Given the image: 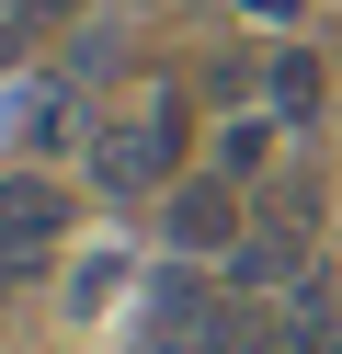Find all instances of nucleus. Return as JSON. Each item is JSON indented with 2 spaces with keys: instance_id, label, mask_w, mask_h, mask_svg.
Masks as SVG:
<instances>
[{
  "instance_id": "nucleus-1",
  "label": "nucleus",
  "mask_w": 342,
  "mask_h": 354,
  "mask_svg": "<svg viewBox=\"0 0 342 354\" xmlns=\"http://www.w3.org/2000/svg\"><path fill=\"white\" fill-rule=\"evenodd\" d=\"M194 160H205V126H194V103H182V80H137V92L103 103V126H91V149H80V183L103 194V206H160Z\"/></svg>"
},
{
  "instance_id": "nucleus-12",
  "label": "nucleus",
  "mask_w": 342,
  "mask_h": 354,
  "mask_svg": "<svg viewBox=\"0 0 342 354\" xmlns=\"http://www.w3.org/2000/svg\"><path fill=\"white\" fill-rule=\"evenodd\" d=\"M0 354H23V343H0Z\"/></svg>"
},
{
  "instance_id": "nucleus-10",
  "label": "nucleus",
  "mask_w": 342,
  "mask_h": 354,
  "mask_svg": "<svg viewBox=\"0 0 342 354\" xmlns=\"http://www.w3.org/2000/svg\"><path fill=\"white\" fill-rule=\"evenodd\" d=\"M251 35H308V0H228Z\"/></svg>"
},
{
  "instance_id": "nucleus-8",
  "label": "nucleus",
  "mask_w": 342,
  "mask_h": 354,
  "mask_svg": "<svg viewBox=\"0 0 342 354\" xmlns=\"http://www.w3.org/2000/svg\"><path fill=\"white\" fill-rule=\"evenodd\" d=\"M57 69L80 80L91 103H103V92H137V57H126V24H68V35H57Z\"/></svg>"
},
{
  "instance_id": "nucleus-5",
  "label": "nucleus",
  "mask_w": 342,
  "mask_h": 354,
  "mask_svg": "<svg viewBox=\"0 0 342 354\" xmlns=\"http://www.w3.org/2000/svg\"><path fill=\"white\" fill-rule=\"evenodd\" d=\"M263 103L285 115V138H319V115H331V35H263Z\"/></svg>"
},
{
  "instance_id": "nucleus-3",
  "label": "nucleus",
  "mask_w": 342,
  "mask_h": 354,
  "mask_svg": "<svg viewBox=\"0 0 342 354\" xmlns=\"http://www.w3.org/2000/svg\"><path fill=\"white\" fill-rule=\"evenodd\" d=\"M68 229H80L68 171H57V160H0V297L35 286L46 263L68 252Z\"/></svg>"
},
{
  "instance_id": "nucleus-4",
  "label": "nucleus",
  "mask_w": 342,
  "mask_h": 354,
  "mask_svg": "<svg viewBox=\"0 0 342 354\" xmlns=\"http://www.w3.org/2000/svg\"><path fill=\"white\" fill-rule=\"evenodd\" d=\"M149 217H160V252H182V263H228V252L251 240V217H263V206H251V183H228V171L194 160Z\"/></svg>"
},
{
  "instance_id": "nucleus-7",
  "label": "nucleus",
  "mask_w": 342,
  "mask_h": 354,
  "mask_svg": "<svg viewBox=\"0 0 342 354\" xmlns=\"http://www.w3.org/2000/svg\"><path fill=\"white\" fill-rule=\"evenodd\" d=\"M114 297H137V263L114 252V240H80V252L57 263V308H68V320H103Z\"/></svg>"
},
{
  "instance_id": "nucleus-9",
  "label": "nucleus",
  "mask_w": 342,
  "mask_h": 354,
  "mask_svg": "<svg viewBox=\"0 0 342 354\" xmlns=\"http://www.w3.org/2000/svg\"><path fill=\"white\" fill-rule=\"evenodd\" d=\"M251 206H263L274 229H296V240H319V171H285V160H274L263 183H251Z\"/></svg>"
},
{
  "instance_id": "nucleus-11",
  "label": "nucleus",
  "mask_w": 342,
  "mask_h": 354,
  "mask_svg": "<svg viewBox=\"0 0 342 354\" xmlns=\"http://www.w3.org/2000/svg\"><path fill=\"white\" fill-rule=\"evenodd\" d=\"M114 12H149V0H114Z\"/></svg>"
},
{
  "instance_id": "nucleus-6",
  "label": "nucleus",
  "mask_w": 342,
  "mask_h": 354,
  "mask_svg": "<svg viewBox=\"0 0 342 354\" xmlns=\"http://www.w3.org/2000/svg\"><path fill=\"white\" fill-rule=\"evenodd\" d=\"M274 149H285V115H274V103H228V115H205V171H228V183H263Z\"/></svg>"
},
{
  "instance_id": "nucleus-2",
  "label": "nucleus",
  "mask_w": 342,
  "mask_h": 354,
  "mask_svg": "<svg viewBox=\"0 0 342 354\" xmlns=\"http://www.w3.org/2000/svg\"><path fill=\"white\" fill-rule=\"evenodd\" d=\"M228 343H240V286L217 263L160 252L126 297V354H228Z\"/></svg>"
}]
</instances>
